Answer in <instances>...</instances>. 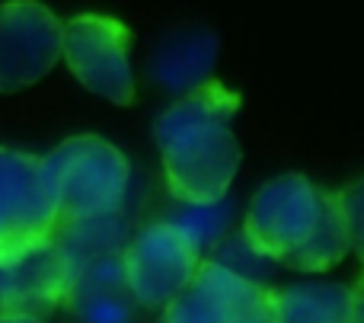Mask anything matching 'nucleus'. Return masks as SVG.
Listing matches in <instances>:
<instances>
[{
    "label": "nucleus",
    "mask_w": 364,
    "mask_h": 323,
    "mask_svg": "<svg viewBox=\"0 0 364 323\" xmlns=\"http://www.w3.org/2000/svg\"><path fill=\"white\" fill-rule=\"evenodd\" d=\"M61 58L70 74L115 106L134 102L132 74V29L115 16L77 13L61 23Z\"/></svg>",
    "instance_id": "obj_5"
},
{
    "label": "nucleus",
    "mask_w": 364,
    "mask_h": 323,
    "mask_svg": "<svg viewBox=\"0 0 364 323\" xmlns=\"http://www.w3.org/2000/svg\"><path fill=\"white\" fill-rule=\"evenodd\" d=\"M61 58V19L38 0L0 6V93L38 83Z\"/></svg>",
    "instance_id": "obj_8"
},
{
    "label": "nucleus",
    "mask_w": 364,
    "mask_h": 323,
    "mask_svg": "<svg viewBox=\"0 0 364 323\" xmlns=\"http://www.w3.org/2000/svg\"><path fill=\"white\" fill-rule=\"evenodd\" d=\"M164 323H278L272 288L201 260L192 282L164 307Z\"/></svg>",
    "instance_id": "obj_7"
},
{
    "label": "nucleus",
    "mask_w": 364,
    "mask_h": 323,
    "mask_svg": "<svg viewBox=\"0 0 364 323\" xmlns=\"http://www.w3.org/2000/svg\"><path fill=\"white\" fill-rule=\"evenodd\" d=\"M55 240L68 253L70 266H80V263L93 260V256L122 253L128 243V224L122 218V211H109V215H93V218H80V221L58 224Z\"/></svg>",
    "instance_id": "obj_13"
},
{
    "label": "nucleus",
    "mask_w": 364,
    "mask_h": 323,
    "mask_svg": "<svg viewBox=\"0 0 364 323\" xmlns=\"http://www.w3.org/2000/svg\"><path fill=\"white\" fill-rule=\"evenodd\" d=\"M201 260H205L201 243L176 218L147 224L138 234L128 237L125 250H122L128 295L138 307H160L164 311L192 282Z\"/></svg>",
    "instance_id": "obj_4"
},
{
    "label": "nucleus",
    "mask_w": 364,
    "mask_h": 323,
    "mask_svg": "<svg viewBox=\"0 0 364 323\" xmlns=\"http://www.w3.org/2000/svg\"><path fill=\"white\" fill-rule=\"evenodd\" d=\"M55 231L58 211L38 157L0 147V266L51 240Z\"/></svg>",
    "instance_id": "obj_6"
},
{
    "label": "nucleus",
    "mask_w": 364,
    "mask_h": 323,
    "mask_svg": "<svg viewBox=\"0 0 364 323\" xmlns=\"http://www.w3.org/2000/svg\"><path fill=\"white\" fill-rule=\"evenodd\" d=\"M157 323H164V320H157Z\"/></svg>",
    "instance_id": "obj_15"
},
{
    "label": "nucleus",
    "mask_w": 364,
    "mask_h": 323,
    "mask_svg": "<svg viewBox=\"0 0 364 323\" xmlns=\"http://www.w3.org/2000/svg\"><path fill=\"white\" fill-rule=\"evenodd\" d=\"M0 323H48V317H29V314H0Z\"/></svg>",
    "instance_id": "obj_14"
},
{
    "label": "nucleus",
    "mask_w": 364,
    "mask_h": 323,
    "mask_svg": "<svg viewBox=\"0 0 364 323\" xmlns=\"http://www.w3.org/2000/svg\"><path fill=\"white\" fill-rule=\"evenodd\" d=\"M240 93L208 77L182 93L154 125L164 183L182 205L224 202L240 170V141L233 119Z\"/></svg>",
    "instance_id": "obj_1"
},
{
    "label": "nucleus",
    "mask_w": 364,
    "mask_h": 323,
    "mask_svg": "<svg viewBox=\"0 0 364 323\" xmlns=\"http://www.w3.org/2000/svg\"><path fill=\"white\" fill-rule=\"evenodd\" d=\"M278 323H364L361 279L355 285L307 282L272 292Z\"/></svg>",
    "instance_id": "obj_11"
},
{
    "label": "nucleus",
    "mask_w": 364,
    "mask_h": 323,
    "mask_svg": "<svg viewBox=\"0 0 364 323\" xmlns=\"http://www.w3.org/2000/svg\"><path fill=\"white\" fill-rule=\"evenodd\" d=\"M70 275L74 266L61 243L55 237L38 243L19 260L0 266V314L51 317L58 307H64Z\"/></svg>",
    "instance_id": "obj_9"
},
{
    "label": "nucleus",
    "mask_w": 364,
    "mask_h": 323,
    "mask_svg": "<svg viewBox=\"0 0 364 323\" xmlns=\"http://www.w3.org/2000/svg\"><path fill=\"white\" fill-rule=\"evenodd\" d=\"M58 224L122 211L132 186L128 157L100 134H77L38 157Z\"/></svg>",
    "instance_id": "obj_3"
},
{
    "label": "nucleus",
    "mask_w": 364,
    "mask_h": 323,
    "mask_svg": "<svg viewBox=\"0 0 364 323\" xmlns=\"http://www.w3.org/2000/svg\"><path fill=\"white\" fill-rule=\"evenodd\" d=\"M218 58V38L205 29H186L170 36L151 61V77L173 93H188L211 77Z\"/></svg>",
    "instance_id": "obj_12"
},
{
    "label": "nucleus",
    "mask_w": 364,
    "mask_h": 323,
    "mask_svg": "<svg viewBox=\"0 0 364 323\" xmlns=\"http://www.w3.org/2000/svg\"><path fill=\"white\" fill-rule=\"evenodd\" d=\"M243 240L262 260L294 272H326L355 247L339 192L314 186L301 173L265 183L243 218Z\"/></svg>",
    "instance_id": "obj_2"
},
{
    "label": "nucleus",
    "mask_w": 364,
    "mask_h": 323,
    "mask_svg": "<svg viewBox=\"0 0 364 323\" xmlns=\"http://www.w3.org/2000/svg\"><path fill=\"white\" fill-rule=\"evenodd\" d=\"M64 307L77 323H132L138 305L128 295L122 253L93 256L74 266Z\"/></svg>",
    "instance_id": "obj_10"
}]
</instances>
